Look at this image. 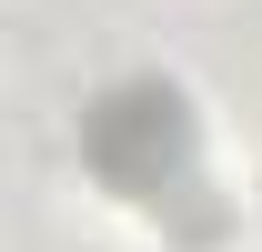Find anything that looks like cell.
Listing matches in <instances>:
<instances>
[{
    "mask_svg": "<svg viewBox=\"0 0 262 252\" xmlns=\"http://www.w3.org/2000/svg\"><path fill=\"white\" fill-rule=\"evenodd\" d=\"M91 172L111 192H131V202L182 192V182H192V111H182V91H162V81L111 91L91 111Z\"/></svg>",
    "mask_w": 262,
    "mask_h": 252,
    "instance_id": "1",
    "label": "cell"
}]
</instances>
